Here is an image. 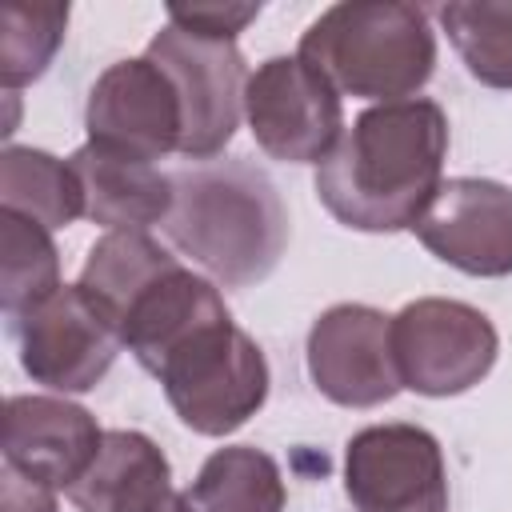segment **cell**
<instances>
[{"label":"cell","instance_id":"6da1fadb","mask_svg":"<svg viewBox=\"0 0 512 512\" xmlns=\"http://www.w3.org/2000/svg\"><path fill=\"white\" fill-rule=\"evenodd\" d=\"M448 116L412 96L364 108L316 164L320 204L356 232L412 228L444 184Z\"/></svg>","mask_w":512,"mask_h":512},{"label":"cell","instance_id":"7a4b0ae2","mask_svg":"<svg viewBox=\"0 0 512 512\" xmlns=\"http://www.w3.org/2000/svg\"><path fill=\"white\" fill-rule=\"evenodd\" d=\"M168 240L224 288L264 280L288 248V212L276 184L248 160H212L172 176Z\"/></svg>","mask_w":512,"mask_h":512},{"label":"cell","instance_id":"3957f363","mask_svg":"<svg viewBox=\"0 0 512 512\" xmlns=\"http://www.w3.org/2000/svg\"><path fill=\"white\" fill-rule=\"evenodd\" d=\"M336 92L392 104L412 100L436 68L428 12L400 0H344L324 8L296 52Z\"/></svg>","mask_w":512,"mask_h":512},{"label":"cell","instance_id":"277c9868","mask_svg":"<svg viewBox=\"0 0 512 512\" xmlns=\"http://www.w3.org/2000/svg\"><path fill=\"white\" fill-rule=\"evenodd\" d=\"M184 428L228 436L248 424L268 400V360L260 344L236 328L232 312L188 336L156 372Z\"/></svg>","mask_w":512,"mask_h":512},{"label":"cell","instance_id":"5b68a950","mask_svg":"<svg viewBox=\"0 0 512 512\" xmlns=\"http://www.w3.org/2000/svg\"><path fill=\"white\" fill-rule=\"evenodd\" d=\"M392 352L404 388L420 396H460L492 372L500 336L480 308L424 296L392 316Z\"/></svg>","mask_w":512,"mask_h":512},{"label":"cell","instance_id":"8992f818","mask_svg":"<svg viewBox=\"0 0 512 512\" xmlns=\"http://www.w3.org/2000/svg\"><path fill=\"white\" fill-rule=\"evenodd\" d=\"M148 60H156L168 80L176 84L180 112H184V136L180 156L188 160H212L220 156L244 116V92H248V64L232 40H208L196 32H184L176 24H164L148 40Z\"/></svg>","mask_w":512,"mask_h":512},{"label":"cell","instance_id":"52a82bcc","mask_svg":"<svg viewBox=\"0 0 512 512\" xmlns=\"http://www.w3.org/2000/svg\"><path fill=\"white\" fill-rule=\"evenodd\" d=\"M244 120L252 140L284 164H320L344 136L340 92L300 56H268L248 76Z\"/></svg>","mask_w":512,"mask_h":512},{"label":"cell","instance_id":"ba28073f","mask_svg":"<svg viewBox=\"0 0 512 512\" xmlns=\"http://www.w3.org/2000/svg\"><path fill=\"white\" fill-rule=\"evenodd\" d=\"M12 332L20 340V368L32 384L64 396L96 388L124 348L108 312L80 284H60L48 300L12 320Z\"/></svg>","mask_w":512,"mask_h":512},{"label":"cell","instance_id":"9c48e42d","mask_svg":"<svg viewBox=\"0 0 512 512\" xmlns=\"http://www.w3.org/2000/svg\"><path fill=\"white\" fill-rule=\"evenodd\" d=\"M344 492L356 512H448L440 440L420 424H372L344 448Z\"/></svg>","mask_w":512,"mask_h":512},{"label":"cell","instance_id":"30bf717a","mask_svg":"<svg viewBox=\"0 0 512 512\" xmlns=\"http://www.w3.org/2000/svg\"><path fill=\"white\" fill-rule=\"evenodd\" d=\"M308 376L340 408L388 404L404 384L392 352V316L372 304H332L308 328Z\"/></svg>","mask_w":512,"mask_h":512},{"label":"cell","instance_id":"8fae6325","mask_svg":"<svg viewBox=\"0 0 512 512\" xmlns=\"http://www.w3.org/2000/svg\"><path fill=\"white\" fill-rule=\"evenodd\" d=\"M84 124L92 144L140 160H160L168 152H180V136H184L176 84L148 56L116 60L96 76L88 92Z\"/></svg>","mask_w":512,"mask_h":512},{"label":"cell","instance_id":"7c38bea8","mask_svg":"<svg viewBox=\"0 0 512 512\" xmlns=\"http://www.w3.org/2000/svg\"><path fill=\"white\" fill-rule=\"evenodd\" d=\"M412 232L436 260L468 276H512V188L500 180H444Z\"/></svg>","mask_w":512,"mask_h":512},{"label":"cell","instance_id":"4fadbf2b","mask_svg":"<svg viewBox=\"0 0 512 512\" xmlns=\"http://www.w3.org/2000/svg\"><path fill=\"white\" fill-rule=\"evenodd\" d=\"M100 424L64 396H8L4 468L44 488H72L100 452Z\"/></svg>","mask_w":512,"mask_h":512},{"label":"cell","instance_id":"5bb4252c","mask_svg":"<svg viewBox=\"0 0 512 512\" xmlns=\"http://www.w3.org/2000/svg\"><path fill=\"white\" fill-rule=\"evenodd\" d=\"M68 164L84 188V216L92 224L108 232H148L168 220L176 196L172 176L152 160L88 140L68 156Z\"/></svg>","mask_w":512,"mask_h":512},{"label":"cell","instance_id":"9a60e30c","mask_svg":"<svg viewBox=\"0 0 512 512\" xmlns=\"http://www.w3.org/2000/svg\"><path fill=\"white\" fill-rule=\"evenodd\" d=\"M68 500L76 512H164L176 500L168 456L152 436L112 428L88 472L68 488Z\"/></svg>","mask_w":512,"mask_h":512},{"label":"cell","instance_id":"2e32d148","mask_svg":"<svg viewBox=\"0 0 512 512\" xmlns=\"http://www.w3.org/2000/svg\"><path fill=\"white\" fill-rule=\"evenodd\" d=\"M288 488L280 476V464L252 448V444H228L216 448L196 480L176 496L180 512H284Z\"/></svg>","mask_w":512,"mask_h":512},{"label":"cell","instance_id":"e0dca14e","mask_svg":"<svg viewBox=\"0 0 512 512\" xmlns=\"http://www.w3.org/2000/svg\"><path fill=\"white\" fill-rule=\"evenodd\" d=\"M172 268H180V256L160 248L148 232H104L92 244L76 284L108 312L120 332V320L136 304V296L148 292Z\"/></svg>","mask_w":512,"mask_h":512},{"label":"cell","instance_id":"ac0fdd59","mask_svg":"<svg viewBox=\"0 0 512 512\" xmlns=\"http://www.w3.org/2000/svg\"><path fill=\"white\" fill-rule=\"evenodd\" d=\"M0 204L56 232L84 216V188L68 160L44 148L8 144L0 152Z\"/></svg>","mask_w":512,"mask_h":512},{"label":"cell","instance_id":"d6986e66","mask_svg":"<svg viewBox=\"0 0 512 512\" xmlns=\"http://www.w3.org/2000/svg\"><path fill=\"white\" fill-rule=\"evenodd\" d=\"M60 288V252L52 232L20 212L0 208V308L20 320Z\"/></svg>","mask_w":512,"mask_h":512},{"label":"cell","instance_id":"ffe728a7","mask_svg":"<svg viewBox=\"0 0 512 512\" xmlns=\"http://www.w3.org/2000/svg\"><path fill=\"white\" fill-rule=\"evenodd\" d=\"M436 16L472 80L512 88V0H448Z\"/></svg>","mask_w":512,"mask_h":512},{"label":"cell","instance_id":"44dd1931","mask_svg":"<svg viewBox=\"0 0 512 512\" xmlns=\"http://www.w3.org/2000/svg\"><path fill=\"white\" fill-rule=\"evenodd\" d=\"M68 28V4H24L12 0L0 12V84L8 96L40 80L56 60Z\"/></svg>","mask_w":512,"mask_h":512},{"label":"cell","instance_id":"7402d4cb","mask_svg":"<svg viewBox=\"0 0 512 512\" xmlns=\"http://www.w3.org/2000/svg\"><path fill=\"white\" fill-rule=\"evenodd\" d=\"M260 16V4H232V0H208V4H168V24L208 36V40H232Z\"/></svg>","mask_w":512,"mask_h":512},{"label":"cell","instance_id":"603a6c76","mask_svg":"<svg viewBox=\"0 0 512 512\" xmlns=\"http://www.w3.org/2000/svg\"><path fill=\"white\" fill-rule=\"evenodd\" d=\"M0 500H4V512H56V492L24 480L12 468L0 472Z\"/></svg>","mask_w":512,"mask_h":512},{"label":"cell","instance_id":"cb8c5ba5","mask_svg":"<svg viewBox=\"0 0 512 512\" xmlns=\"http://www.w3.org/2000/svg\"><path fill=\"white\" fill-rule=\"evenodd\" d=\"M164 512H180V508H176V500H172V504H168V508H164Z\"/></svg>","mask_w":512,"mask_h":512}]
</instances>
